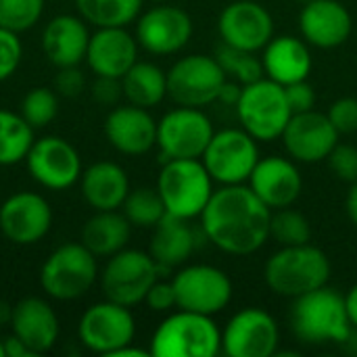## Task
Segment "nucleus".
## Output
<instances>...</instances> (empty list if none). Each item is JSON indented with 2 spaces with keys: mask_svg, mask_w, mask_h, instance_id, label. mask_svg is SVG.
Listing matches in <instances>:
<instances>
[{
  "mask_svg": "<svg viewBox=\"0 0 357 357\" xmlns=\"http://www.w3.org/2000/svg\"><path fill=\"white\" fill-rule=\"evenodd\" d=\"M226 73L215 56L188 54L167 71V96L180 107L203 109L218 100Z\"/></svg>",
  "mask_w": 357,
  "mask_h": 357,
  "instance_id": "nucleus-9",
  "label": "nucleus"
},
{
  "mask_svg": "<svg viewBox=\"0 0 357 357\" xmlns=\"http://www.w3.org/2000/svg\"><path fill=\"white\" fill-rule=\"evenodd\" d=\"M21 117L36 130L48 126L59 113V96L54 90L38 86L31 88L21 100Z\"/></svg>",
  "mask_w": 357,
  "mask_h": 357,
  "instance_id": "nucleus-36",
  "label": "nucleus"
},
{
  "mask_svg": "<svg viewBox=\"0 0 357 357\" xmlns=\"http://www.w3.org/2000/svg\"><path fill=\"white\" fill-rule=\"evenodd\" d=\"M218 31L224 44L257 52L274 38L270 10L255 0H234L218 17Z\"/></svg>",
  "mask_w": 357,
  "mask_h": 357,
  "instance_id": "nucleus-18",
  "label": "nucleus"
},
{
  "mask_svg": "<svg viewBox=\"0 0 357 357\" xmlns=\"http://www.w3.org/2000/svg\"><path fill=\"white\" fill-rule=\"evenodd\" d=\"M82 195L94 211L121 209L128 192L130 178L115 161H96L82 172Z\"/></svg>",
  "mask_w": 357,
  "mask_h": 357,
  "instance_id": "nucleus-27",
  "label": "nucleus"
},
{
  "mask_svg": "<svg viewBox=\"0 0 357 357\" xmlns=\"http://www.w3.org/2000/svg\"><path fill=\"white\" fill-rule=\"evenodd\" d=\"M345 307H347V316L351 326L357 331V284H354L347 295H345Z\"/></svg>",
  "mask_w": 357,
  "mask_h": 357,
  "instance_id": "nucleus-48",
  "label": "nucleus"
},
{
  "mask_svg": "<svg viewBox=\"0 0 357 357\" xmlns=\"http://www.w3.org/2000/svg\"><path fill=\"white\" fill-rule=\"evenodd\" d=\"M165 211L182 220L201 218L213 195V178L201 159H169L157 178Z\"/></svg>",
  "mask_w": 357,
  "mask_h": 357,
  "instance_id": "nucleus-5",
  "label": "nucleus"
},
{
  "mask_svg": "<svg viewBox=\"0 0 357 357\" xmlns=\"http://www.w3.org/2000/svg\"><path fill=\"white\" fill-rule=\"evenodd\" d=\"M25 165L29 176L48 190H67L82 178V157L77 149L61 136L33 140Z\"/></svg>",
  "mask_w": 357,
  "mask_h": 357,
  "instance_id": "nucleus-14",
  "label": "nucleus"
},
{
  "mask_svg": "<svg viewBox=\"0 0 357 357\" xmlns=\"http://www.w3.org/2000/svg\"><path fill=\"white\" fill-rule=\"evenodd\" d=\"M52 228L50 203L31 190L10 195L0 205V232L21 247L40 243Z\"/></svg>",
  "mask_w": 357,
  "mask_h": 357,
  "instance_id": "nucleus-17",
  "label": "nucleus"
},
{
  "mask_svg": "<svg viewBox=\"0 0 357 357\" xmlns=\"http://www.w3.org/2000/svg\"><path fill=\"white\" fill-rule=\"evenodd\" d=\"M10 331L36 356L48 354L61 335L59 316L42 297H25L13 305Z\"/></svg>",
  "mask_w": 357,
  "mask_h": 357,
  "instance_id": "nucleus-24",
  "label": "nucleus"
},
{
  "mask_svg": "<svg viewBox=\"0 0 357 357\" xmlns=\"http://www.w3.org/2000/svg\"><path fill=\"white\" fill-rule=\"evenodd\" d=\"M215 59L222 65L224 73L232 75L234 82H238L243 86H247L251 82H257V79H261L266 75L264 65L255 56V52L241 50V48H234V46H228V44L222 42V46H218V50H215Z\"/></svg>",
  "mask_w": 357,
  "mask_h": 357,
  "instance_id": "nucleus-35",
  "label": "nucleus"
},
{
  "mask_svg": "<svg viewBox=\"0 0 357 357\" xmlns=\"http://www.w3.org/2000/svg\"><path fill=\"white\" fill-rule=\"evenodd\" d=\"M345 209H347V218L357 228V182L349 184V192H347V199H345Z\"/></svg>",
  "mask_w": 357,
  "mask_h": 357,
  "instance_id": "nucleus-47",
  "label": "nucleus"
},
{
  "mask_svg": "<svg viewBox=\"0 0 357 357\" xmlns=\"http://www.w3.org/2000/svg\"><path fill=\"white\" fill-rule=\"evenodd\" d=\"M90 42L88 23L79 15H56L42 29V52L59 67H73L86 61V50Z\"/></svg>",
  "mask_w": 357,
  "mask_h": 357,
  "instance_id": "nucleus-25",
  "label": "nucleus"
},
{
  "mask_svg": "<svg viewBox=\"0 0 357 357\" xmlns=\"http://www.w3.org/2000/svg\"><path fill=\"white\" fill-rule=\"evenodd\" d=\"M328 165L341 182H357V146L337 142V146L328 155Z\"/></svg>",
  "mask_w": 357,
  "mask_h": 357,
  "instance_id": "nucleus-39",
  "label": "nucleus"
},
{
  "mask_svg": "<svg viewBox=\"0 0 357 357\" xmlns=\"http://www.w3.org/2000/svg\"><path fill=\"white\" fill-rule=\"evenodd\" d=\"M90 94L96 102L100 105H117V100L123 96V88H121V79L119 77H107V75H96Z\"/></svg>",
  "mask_w": 357,
  "mask_h": 357,
  "instance_id": "nucleus-44",
  "label": "nucleus"
},
{
  "mask_svg": "<svg viewBox=\"0 0 357 357\" xmlns=\"http://www.w3.org/2000/svg\"><path fill=\"white\" fill-rule=\"evenodd\" d=\"M339 132L331 123L328 115L307 111L293 115L282 132V144L293 161L320 163L328 159L331 151L339 142Z\"/></svg>",
  "mask_w": 357,
  "mask_h": 357,
  "instance_id": "nucleus-19",
  "label": "nucleus"
},
{
  "mask_svg": "<svg viewBox=\"0 0 357 357\" xmlns=\"http://www.w3.org/2000/svg\"><path fill=\"white\" fill-rule=\"evenodd\" d=\"M261 65L266 77L280 86H289L307 79L312 71V52L305 40L295 36H278L266 44Z\"/></svg>",
  "mask_w": 357,
  "mask_h": 357,
  "instance_id": "nucleus-26",
  "label": "nucleus"
},
{
  "mask_svg": "<svg viewBox=\"0 0 357 357\" xmlns=\"http://www.w3.org/2000/svg\"><path fill=\"white\" fill-rule=\"evenodd\" d=\"M10 318H13V305L0 299V326H10Z\"/></svg>",
  "mask_w": 357,
  "mask_h": 357,
  "instance_id": "nucleus-50",
  "label": "nucleus"
},
{
  "mask_svg": "<svg viewBox=\"0 0 357 357\" xmlns=\"http://www.w3.org/2000/svg\"><path fill=\"white\" fill-rule=\"evenodd\" d=\"M144 303H146L149 310H153V312H169V310L178 307L174 284L157 278L155 284L149 289V293H146V297H144Z\"/></svg>",
  "mask_w": 357,
  "mask_h": 357,
  "instance_id": "nucleus-43",
  "label": "nucleus"
},
{
  "mask_svg": "<svg viewBox=\"0 0 357 357\" xmlns=\"http://www.w3.org/2000/svg\"><path fill=\"white\" fill-rule=\"evenodd\" d=\"M299 29L310 46L331 50L349 40L354 19L339 0H312L299 13Z\"/></svg>",
  "mask_w": 357,
  "mask_h": 357,
  "instance_id": "nucleus-23",
  "label": "nucleus"
},
{
  "mask_svg": "<svg viewBox=\"0 0 357 357\" xmlns=\"http://www.w3.org/2000/svg\"><path fill=\"white\" fill-rule=\"evenodd\" d=\"M272 209L245 184L213 190L201 213V226L211 245L228 255H251L270 238Z\"/></svg>",
  "mask_w": 357,
  "mask_h": 357,
  "instance_id": "nucleus-1",
  "label": "nucleus"
},
{
  "mask_svg": "<svg viewBox=\"0 0 357 357\" xmlns=\"http://www.w3.org/2000/svg\"><path fill=\"white\" fill-rule=\"evenodd\" d=\"M2 347H4V357H33L29 347L15 335L2 339Z\"/></svg>",
  "mask_w": 357,
  "mask_h": 357,
  "instance_id": "nucleus-45",
  "label": "nucleus"
},
{
  "mask_svg": "<svg viewBox=\"0 0 357 357\" xmlns=\"http://www.w3.org/2000/svg\"><path fill=\"white\" fill-rule=\"evenodd\" d=\"M136 337V320L130 307L115 301H100L90 305L77 324L79 343L98 356L109 357L123 345L134 343Z\"/></svg>",
  "mask_w": 357,
  "mask_h": 357,
  "instance_id": "nucleus-12",
  "label": "nucleus"
},
{
  "mask_svg": "<svg viewBox=\"0 0 357 357\" xmlns=\"http://www.w3.org/2000/svg\"><path fill=\"white\" fill-rule=\"evenodd\" d=\"M121 213L128 218V222L132 224V228H155L163 218H165V205L163 199L155 188L149 186H140V188H130L123 205H121Z\"/></svg>",
  "mask_w": 357,
  "mask_h": 357,
  "instance_id": "nucleus-33",
  "label": "nucleus"
},
{
  "mask_svg": "<svg viewBox=\"0 0 357 357\" xmlns=\"http://www.w3.org/2000/svg\"><path fill=\"white\" fill-rule=\"evenodd\" d=\"M293 335L305 345L347 343L351 339V322L345 307V297L335 289L320 287L295 299L291 307Z\"/></svg>",
  "mask_w": 357,
  "mask_h": 357,
  "instance_id": "nucleus-2",
  "label": "nucleus"
},
{
  "mask_svg": "<svg viewBox=\"0 0 357 357\" xmlns=\"http://www.w3.org/2000/svg\"><path fill=\"white\" fill-rule=\"evenodd\" d=\"M98 280V257L79 241L59 245L40 268L42 291L56 301L84 297Z\"/></svg>",
  "mask_w": 357,
  "mask_h": 357,
  "instance_id": "nucleus-6",
  "label": "nucleus"
},
{
  "mask_svg": "<svg viewBox=\"0 0 357 357\" xmlns=\"http://www.w3.org/2000/svg\"><path fill=\"white\" fill-rule=\"evenodd\" d=\"M161 268L151 253L140 249H121L111 255L100 272V289L105 299L134 307L144 303L149 289L159 278Z\"/></svg>",
  "mask_w": 357,
  "mask_h": 357,
  "instance_id": "nucleus-8",
  "label": "nucleus"
},
{
  "mask_svg": "<svg viewBox=\"0 0 357 357\" xmlns=\"http://www.w3.org/2000/svg\"><path fill=\"white\" fill-rule=\"evenodd\" d=\"M215 130L211 119L197 107H176L157 121V146L161 161L201 159Z\"/></svg>",
  "mask_w": 357,
  "mask_h": 357,
  "instance_id": "nucleus-10",
  "label": "nucleus"
},
{
  "mask_svg": "<svg viewBox=\"0 0 357 357\" xmlns=\"http://www.w3.org/2000/svg\"><path fill=\"white\" fill-rule=\"evenodd\" d=\"M134 36L138 46L151 54H174L190 42L192 19L180 6L157 2V6L138 15Z\"/></svg>",
  "mask_w": 357,
  "mask_h": 357,
  "instance_id": "nucleus-16",
  "label": "nucleus"
},
{
  "mask_svg": "<svg viewBox=\"0 0 357 357\" xmlns=\"http://www.w3.org/2000/svg\"><path fill=\"white\" fill-rule=\"evenodd\" d=\"M278 322L259 307L236 312L222 333V351L228 357H270L278 351Z\"/></svg>",
  "mask_w": 357,
  "mask_h": 357,
  "instance_id": "nucleus-15",
  "label": "nucleus"
},
{
  "mask_svg": "<svg viewBox=\"0 0 357 357\" xmlns=\"http://www.w3.org/2000/svg\"><path fill=\"white\" fill-rule=\"evenodd\" d=\"M23 59V44L17 31L0 27V82L15 75Z\"/></svg>",
  "mask_w": 357,
  "mask_h": 357,
  "instance_id": "nucleus-38",
  "label": "nucleus"
},
{
  "mask_svg": "<svg viewBox=\"0 0 357 357\" xmlns=\"http://www.w3.org/2000/svg\"><path fill=\"white\" fill-rule=\"evenodd\" d=\"M249 188L274 211L291 207L299 199L303 178L293 159L272 155L257 161L249 176Z\"/></svg>",
  "mask_w": 357,
  "mask_h": 357,
  "instance_id": "nucleus-22",
  "label": "nucleus"
},
{
  "mask_svg": "<svg viewBox=\"0 0 357 357\" xmlns=\"http://www.w3.org/2000/svg\"><path fill=\"white\" fill-rule=\"evenodd\" d=\"M178 310L205 316L220 314L232 299V280L215 266L195 264L182 268L172 278Z\"/></svg>",
  "mask_w": 357,
  "mask_h": 357,
  "instance_id": "nucleus-13",
  "label": "nucleus"
},
{
  "mask_svg": "<svg viewBox=\"0 0 357 357\" xmlns=\"http://www.w3.org/2000/svg\"><path fill=\"white\" fill-rule=\"evenodd\" d=\"M153 357H215L222 351V331L213 316L178 310L153 333Z\"/></svg>",
  "mask_w": 357,
  "mask_h": 357,
  "instance_id": "nucleus-4",
  "label": "nucleus"
},
{
  "mask_svg": "<svg viewBox=\"0 0 357 357\" xmlns=\"http://www.w3.org/2000/svg\"><path fill=\"white\" fill-rule=\"evenodd\" d=\"M270 238H274L280 247L305 245L312 238L310 220L301 211H295L291 207L274 209L270 222Z\"/></svg>",
  "mask_w": 357,
  "mask_h": 357,
  "instance_id": "nucleus-34",
  "label": "nucleus"
},
{
  "mask_svg": "<svg viewBox=\"0 0 357 357\" xmlns=\"http://www.w3.org/2000/svg\"><path fill=\"white\" fill-rule=\"evenodd\" d=\"M151 2H167V0H151Z\"/></svg>",
  "mask_w": 357,
  "mask_h": 357,
  "instance_id": "nucleus-53",
  "label": "nucleus"
},
{
  "mask_svg": "<svg viewBox=\"0 0 357 357\" xmlns=\"http://www.w3.org/2000/svg\"><path fill=\"white\" fill-rule=\"evenodd\" d=\"M123 96L136 107H157L167 96V73L149 61H136L121 77Z\"/></svg>",
  "mask_w": 357,
  "mask_h": 357,
  "instance_id": "nucleus-30",
  "label": "nucleus"
},
{
  "mask_svg": "<svg viewBox=\"0 0 357 357\" xmlns=\"http://www.w3.org/2000/svg\"><path fill=\"white\" fill-rule=\"evenodd\" d=\"M236 113L243 130H247L257 142H272L280 138L293 117L284 86L270 77H261L243 86Z\"/></svg>",
  "mask_w": 357,
  "mask_h": 357,
  "instance_id": "nucleus-7",
  "label": "nucleus"
},
{
  "mask_svg": "<svg viewBox=\"0 0 357 357\" xmlns=\"http://www.w3.org/2000/svg\"><path fill=\"white\" fill-rule=\"evenodd\" d=\"M33 140V128L21 113L0 109V167L23 163Z\"/></svg>",
  "mask_w": 357,
  "mask_h": 357,
  "instance_id": "nucleus-32",
  "label": "nucleus"
},
{
  "mask_svg": "<svg viewBox=\"0 0 357 357\" xmlns=\"http://www.w3.org/2000/svg\"><path fill=\"white\" fill-rule=\"evenodd\" d=\"M201 161L213 182H220L222 186L245 184L259 161L257 140L247 130L238 128L215 132Z\"/></svg>",
  "mask_w": 357,
  "mask_h": 357,
  "instance_id": "nucleus-11",
  "label": "nucleus"
},
{
  "mask_svg": "<svg viewBox=\"0 0 357 357\" xmlns=\"http://www.w3.org/2000/svg\"><path fill=\"white\" fill-rule=\"evenodd\" d=\"M331 259L326 253L310 243L282 247L276 251L264 268V278L268 289L287 299H297L331 280Z\"/></svg>",
  "mask_w": 357,
  "mask_h": 357,
  "instance_id": "nucleus-3",
  "label": "nucleus"
},
{
  "mask_svg": "<svg viewBox=\"0 0 357 357\" xmlns=\"http://www.w3.org/2000/svg\"><path fill=\"white\" fill-rule=\"evenodd\" d=\"M109 144L130 157H140L157 146V121L144 107L115 105L105 119Z\"/></svg>",
  "mask_w": 357,
  "mask_h": 357,
  "instance_id": "nucleus-20",
  "label": "nucleus"
},
{
  "mask_svg": "<svg viewBox=\"0 0 357 357\" xmlns=\"http://www.w3.org/2000/svg\"><path fill=\"white\" fill-rule=\"evenodd\" d=\"M297 2H303V4H307V2H312V0H297Z\"/></svg>",
  "mask_w": 357,
  "mask_h": 357,
  "instance_id": "nucleus-52",
  "label": "nucleus"
},
{
  "mask_svg": "<svg viewBox=\"0 0 357 357\" xmlns=\"http://www.w3.org/2000/svg\"><path fill=\"white\" fill-rule=\"evenodd\" d=\"M138 40L128 27H96L90 33L86 65L94 75L123 77L138 61Z\"/></svg>",
  "mask_w": 357,
  "mask_h": 357,
  "instance_id": "nucleus-21",
  "label": "nucleus"
},
{
  "mask_svg": "<svg viewBox=\"0 0 357 357\" xmlns=\"http://www.w3.org/2000/svg\"><path fill=\"white\" fill-rule=\"evenodd\" d=\"M284 94H287V102H289L293 115L314 111V107H316V90L307 79L284 86Z\"/></svg>",
  "mask_w": 357,
  "mask_h": 357,
  "instance_id": "nucleus-41",
  "label": "nucleus"
},
{
  "mask_svg": "<svg viewBox=\"0 0 357 357\" xmlns=\"http://www.w3.org/2000/svg\"><path fill=\"white\" fill-rule=\"evenodd\" d=\"M0 357H4V347H2V339H0Z\"/></svg>",
  "mask_w": 357,
  "mask_h": 357,
  "instance_id": "nucleus-51",
  "label": "nucleus"
},
{
  "mask_svg": "<svg viewBox=\"0 0 357 357\" xmlns=\"http://www.w3.org/2000/svg\"><path fill=\"white\" fill-rule=\"evenodd\" d=\"M149 356H151V349H140V347H134V345L130 343V345L119 347L117 351H113L109 357H149Z\"/></svg>",
  "mask_w": 357,
  "mask_h": 357,
  "instance_id": "nucleus-49",
  "label": "nucleus"
},
{
  "mask_svg": "<svg viewBox=\"0 0 357 357\" xmlns=\"http://www.w3.org/2000/svg\"><path fill=\"white\" fill-rule=\"evenodd\" d=\"M197 247V234L188 220L165 213V218L153 228L149 253L161 268V272L182 266Z\"/></svg>",
  "mask_w": 357,
  "mask_h": 357,
  "instance_id": "nucleus-28",
  "label": "nucleus"
},
{
  "mask_svg": "<svg viewBox=\"0 0 357 357\" xmlns=\"http://www.w3.org/2000/svg\"><path fill=\"white\" fill-rule=\"evenodd\" d=\"M326 115L339 134H357V98L345 96L335 100Z\"/></svg>",
  "mask_w": 357,
  "mask_h": 357,
  "instance_id": "nucleus-40",
  "label": "nucleus"
},
{
  "mask_svg": "<svg viewBox=\"0 0 357 357\" xmlns=\"http://www.w3.org/2000/svg\"><path fill=\"white\" fill-rule=\"evenodd\" d=\"M77 15L94 27H128L142 10L144 0H73Z\"/></svg>",
  "mask_w": 357,
  "mask_h": 357,
  "instance_id": "nucleus-31",
  "label": "nucleus"
},
{
  "mask_svg": "<svg viewBox=\"0 0 357 357\" xmlns=\"http://www.w3.org/2000/svg\"><path fill=\"white\" fill-rule=\"evenodd\" d=\"M132 236V224L117 209L96 211L82 228V243L96 257H111L126 249Z\"/></svg>",
  "mask_w": 357,
  "mask_h": 357,
  "instance_id": "nucleus-29",
  "label": "nucleus"
},
{
  "mask_svg": "<svg viewBox=\"0 0 357 357\" xmlns=\"http://www.w3.org/2000/svg\"><path fill=\"white\" fill-rule=\"evenodd\" d=\"M46 0H0V27L10 31L31 29L44 13Z\"/></svg>",
  "mask_w": 357,
  "mask_h": 357,
  "instance_id": "nucleus-37",
  "label": "nucleus"
},
{
  "mask_svg": "<svg viewBox=\"0 0 357 357\" xmlns=\"http://www.w3.org/2000/svg\"><path fill=\"white\" fill-rule=\"evenodd\" d=\"M86 88V77L79 69V65L73 67H59V73L54 77V90L65 98H75Z\"/></svg>",
  "mask_w": 357,
  "mask_h": 357,
  "instance_id": "nucleus-42",
  "label": "nucleus"
},
{
  "mask_svg": "<svg viewBox=\"0 0 357 357\" xmlns=\"http://www.w3.org/2000/svg\"><path fill=\"white\" fill-rule=\"evenodd\" d=\"M241 92H243V84H238V82H228V79H226L224 86H222V90H220L218 100L224 102V105L236 107V102H238V98H241Z\"/></svg>",
  "mask_w": 357,
  "mask_h": 357,
  "instance_id": "nucleus-46",
  "label": "nucleus"
}]
</instances>
